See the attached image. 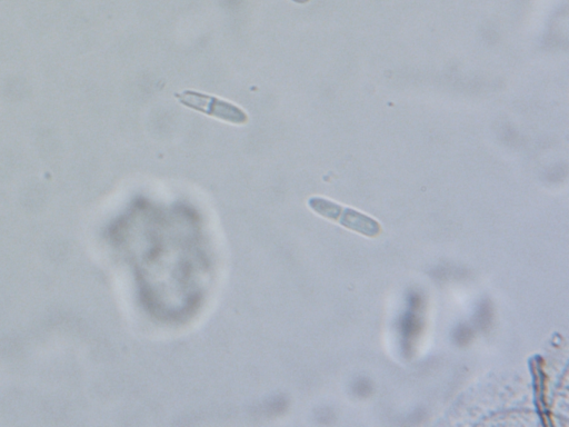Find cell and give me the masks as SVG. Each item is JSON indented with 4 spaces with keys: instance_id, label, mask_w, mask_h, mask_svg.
I'll return each instance as SVG.
<instances>
[{
    "instance_id": "1",
    "label": "cell",
    "mask_w": 569,
    "mask_h": 427,
    "mask_svg": "<svg viewBox=\"0 0 569 427\" xmlns=\"http://www.w3.org/2000/svg\"><path fill=\"white\" fill-rule=\"evenodd\" d=\"M175 97L183 106L219 119V121L239 126L248 123L247 113L241 107L224 101V99L195 91L177 93Z\"/></svg>"
},
{
    "instance_id": "2",
    "label": "cell",
    "mask_w": 569,
    "mask_h": 427,
    "mask_svg": "<svg viewBox=\"0 0 569 427\" xmlns=\"http://www.w3.org/2000/svg\"><path fill=\"white\" fill-rule=\"evenodd\" d=\"M308 206L318 215L338 222L353 232L368 237H376L381 234V226L373 218L351 210V208H344L332 201L325 200V198H309Z\"/></svg>"
},
{
    "instance_id": "3",
    "label": "cell",
    "mask_w": 569,
    "mask_h": 427,
    "mask_svg": "<svg viewBox=\"0 0 569 427\" xmlns=\"http://www.w3.org/2000/svg\"><path fill=\"white\" fill-rule=\"evenodd\" d=\"M292 2L296 4H306L309 2V0H292Z\"/></svg>"
}]
</instances>
